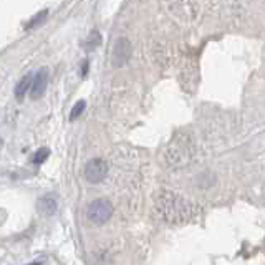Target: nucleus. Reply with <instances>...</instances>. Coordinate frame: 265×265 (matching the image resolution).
I'll list each match as a JSON object with an SVG mask.
<instances>
[{"instance_id":"nucleus-3","label":"nucleus","mask_w":265,"mask_h":265,"mask_svg":"<svg viewBox=\"0 0 265 265\" xmlns=\"http://www.w3.org/2000/svg\"><path fill=\"white\" fill-rule=\"evenodd\" d=\"M131 42L128 38H118V42L115 43V48H113L111 55V63L115 68H121L128 63V60L131 58Z\"/></svg>"},{"instance_id":"nucleus-4","label":"nucleus","mask_w":265,"mask_h":265,"mask_svg":"<svg viewBox=\"0 0 265 265\" xmlns=\"http://www.w3.org/2000/svg\"><path fill=\"white\" fill-rule=\"evenodd\" d=\"M106 174H108V163H106L105 159L95 158V159H91L90 163L85 166V177H86V181L93 182V184H96V182H101L106 177Z\"/></svg>"},{"instance_id":"nucleus-1","label":"nucleus","mask_w":265,"mask_h":265,"mask_svg":"<svg viewBox=\"0 0 265 265\" xmlns=\"http://www.w3.org/2000/svg\"><path fill=\"white\" fill-rule=\"evenodd\" d=\"M156 209L166 222L182 224L186 220L193 219L197 207L193 202H189L188 199L181 197L177 194L161 193L158 199H156Z\"/></svg>"},{"instance_id":"nucleus-2","label":"nucleus","mask_w":265,"mask_h":265,"mask_svg":"<svg viewBox=\"0 0 265 265\" xmlns=\"http://www.w3.org/2000/svg\"><path fill=\"white\" fill-rule=\"evenodd\" d=\"M86 214H88L90 222H93L96 225H103L111 219L113 204L108 201V199H96V201H93L88 206Z\"/></svg>"},{"instance_id":"nucleus-5","label":"nucleus","mask_w":265,"mask_h":265,"mask_svg":"<svg viewBox=\"0 0 265 265\" xmlns=\"http://www.w3.org/2000/svg\"><path fill=\"white\" fill-rule=\"evenodd\" d=\"M47 83H48V70L47 68H40L33 75L32 86H30V98L40 99L43 96V93L47 91Z\"/></svg>"},{"instance_id":"nucleus-9","label":"nucleus","mask_w":265,"mask_h":265,"mask_svg":"<svg viewBox=\"0 0 265 265\" xmlns=\"http://www.w3.org/2000/svg\"><path fill=\"white\" fill-rule=\"evenodd\" d=\"M99 43H101V35H99L96 30H93V32H91V35H90V38H88V42L85 43V47L88 50H93V48H96Z\"/></svg>"},{"instance_id":"nucleus-10","label":"nucleus","mask_w":265,"mask_h":265,"mask_svg":"<svg viewBox=\"0 0 265 265\" xmlns=\"http://www.w3.org/2000/svg\"><path fill=\"white\" fill-rule=\"evenodd\" d=\"M50 156V149H47V147H42V149H38L35 154H33V163L35 164H42L43 161Z\"/></svg>"},{"instance_id":"nucleus-11","label":"nucleus","mask_w":265,"mask_h":265,"mask_svg":"<svg viewBox=\"0 0 265 265\" xmlns=\"http://www.w3.org/2000/svg\"><path fill=\"white\" fill-rule=\"evenodd\" d=\"M47 14H48V12H47V10H43V12H40V14H38V15L35 17V19H33L32 22H30V24H28V27H27V28H33V27H37V25H38V24H40V22H43V20H45V19H47Z\"/></svg>"},{"instance_id":"nucleus-7","label":"nucleus","mask_w":265,"mask_h":265,"mask_svg":"<svg viewBox=\"0 0 265 265\" xmlns=\"http://www.w3.org/2000/svg\"><path fill=\"white\" fill-rule=\"evenodd\" d=\"M32 81H33L32 75H25L19 83H17V86H15V98L17 99H24L25 95L28 93L30 86H32Z\"/></svg>"},{"instance_id":"nucleus-6","label":"nucleus","mask_w":265,"mask_h":265,"mask_svg":"<svg viewBox=\"0 0 265 265\" xmlns=\"http://www.w3.org/2000/svg\"><path fill=\"white\" fill-rule=\"evenodd\" d=\"M37 209L43 216H53L56 212V209H58V202H56V199L51 194L43 195V197L38 199Z\"/></svg>"},{"instance_id":"nucleus-8","label":"nucleus","mask_w":265,"mask_h":265,"mask_svg":"<svg viewBox=\"0 0 265 265\" xmlns=\"http://www.w3.org/2000/svg\"><path fill=\"white\" fill-rule=\"evenodd\" d=\"M85 106H86V103L83 101V99L76 101V103H75V106H73V108H72V111H70V120H72V121H75V120L78 118V116L83 115Z\"/></svg>"}]
</instances>
